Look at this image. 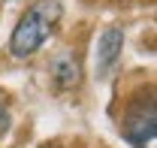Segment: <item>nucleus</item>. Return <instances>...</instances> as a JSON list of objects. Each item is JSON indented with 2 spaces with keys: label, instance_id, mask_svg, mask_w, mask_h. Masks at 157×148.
I'll return each instance as SVG.
<instances>
[{
  "label": "nucleus",
  "instance_id": "f257e3e1",
  "mask_svg": "<svg viewBox=\"0 0 157 148\" xmlns=\"http://www.w3.org/2000/svg\"><path fill=\"white\" fill-rule=\"evenodd\" d=\"M60 3L58 0H36L24 9V15L18 18L12 37H9V55L24 60V57L36 55L42 49V42L52 37V30L60 21Z\"/></svg>",
  "mask_w": 157,
  "mask_h": 148
},
{
  "label": "nucleus",
  "instance_id": "f03ea898",
  "mask_svg": "<svg viewBox=\"0 0 157 148\" xmlns=\"http://www.w3.org/2000/svg\"><path fill=\"white\" fill-rule=\"evenodd\" d=\"M121 133L136 148H154V100L151 94L145 100H136L121 118Z\"/></svg>",
  "mask_w": 157,
  "mask_h": 148
},
{
  "label": "nucleus",
  "instance_id": "7ed1b4c3",
  "mask_svg": "<svg viewBox=\"0 0 157 148\" xmlns=\"http://www.w3.org/2000/svg\"><path fill=\"white\" fill-rule=\"evenodd\" d=\"M121 49H124V30L121 27H106L97 42V76L100 79H106L118 67Z\"/></svg>",
  "mask_w": 157,
  "mask_h": 148
},
{
  "label": "nucleus",
  "instance_id": "20e7f679",
  "mask_svg": "<svg viewBox=\"0 0 157 148\" xmlns=\"http://www.w3.org/2000/svg\"><path fill=\"white\" fill-rule=\"evenodd\" d=\"M48 73H52V82H55L58 91H73L82 85V60L73 52H58L52 57Z\"/></svg>",
  "mask_w": 157,
  "mask_h": 148
},
{
  "label": "nucleus",
  "instance_id": "39448f33",
  "mask_svg": "<svg viewBox=\"0 0 157 148\" xmlns=\"http://www.w3.org/2000/svg\"><path fill=\"white\" fill-rule=\"evenodd\" d=\"M9 124H12V115H9V106H6V103L0 100V136H6Z\"/></svg>",
  "mask_w": 157,
  "mask_h": 148
},
{
  "label": "nucleus",
  "instance_id": "423d86ee",
  "mask_svg": "<svg viewBox=\"0 0 157 148\" xmlns=\"http://www.w3.org/2000/svg\"><path fill=\"white\" fill-rule=\"evenodd\" d=\"M42 148H58V145H42Z\"/></svg>",
  "mask_w": 157,
  "mask_h": 148
}]
</instances>
